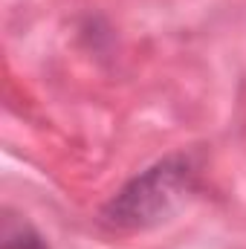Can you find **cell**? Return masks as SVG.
<instances>
[{
  "mask_svg": "<svg viewBox=\"0 0 246 249\" xmlns=\"http://www.w3.org/2000/svg\"><path fill=\"white\" fill-rule=\"evenodd\" d=\"M194 174L183 157H171L130 180L105 206L102 220L113 229H148L171 217L191 194Z\"/></svg>",
  "mask_w": 246,
  "mask_h": 249,
  "instance_id": "6da1fadb",
  "label": "cell"
}]
</instances>
